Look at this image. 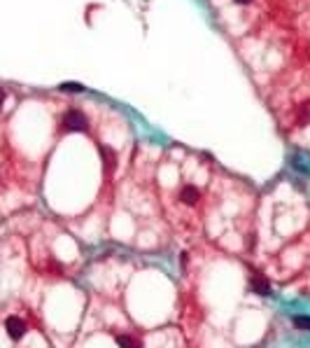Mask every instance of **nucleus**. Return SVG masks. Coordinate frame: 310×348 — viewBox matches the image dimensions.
Instances as JSON below:
<instances>
[{
    "label": "nucleus",
    "instance_id": "11",
    "mask_svg": "<svg viewBox=\"0 0 310 348\" xmlns=\"http://www.w3.org/2000/svg\"><path fill=\"white\" fill-rule=\"evenodd\" d=\"M236 3H240V5H247L249 0H236Z\"/></svg>",
    "mask_w": 310,
    "mask_h": 348
},
{
    "label": "nucleus",
    "instance_id": "5",
    "mask_svg": "<svg viewBox=\"0 0 310 348\" xmlns=\"http://www.w3.org/2000/svg\"><path fill=\"white\" fill-rule=\"evenodd\" d=\"M180 199H182L187 206H194V203L198 201V190H196V187H191V185H187V187L182 190V194H180Z\"/></svg>",
    "mask_w": 310,
    "mask_h": 348
},
{
    "label": "nucleus",
    "instance_id": "4",
    "mask_svg": "<svg viewBox=\"0 0 310 348\" xmlns=\"http://www.w3.org/2000/svg\"><path fill=\"white\" fill-rule=\"evenodd\" d=\"M100 157H103V166H105V171L108 173H112L117 168V157H115V152L110 150V147H100Z\"/></svg>",
    "mask_w": 310,
    "mask_h": 348
},
{
    "label": "nucleus",
    "instance_id": "1",
    "mask_svg": "<svg viewBox=\"0 0 310 348\" xmlns=\"http://www.w3.org/2000/svg\"><path fill=\"white\" fill-rule=\"evenodd\" d=\"M86 126H89V122L79 110H68L66 117H63V128L66 131H86Z\"/></svg>",
    "mask_w": 310,
    "mask_h": 348
},
{
    "label": "nucleus",
    "instance_id": "10",
    "mask_svg": "<svg viewBox=\"0 0 310 348\" xmlns=\"http://www.w3.org/2000/svg\"><path fill=\"white\" fill-rule=\"evenodd\" d=\"M5 98H7L5 89H0V108H3V103H5Z\"/></svg>",
    "mask_w": 310,
    "mask_h": 348
},
{
    "label": "nucleus",
    "instance_id": "9",
    "mask_svg": "<svg viewBox=\"0 0 310 348\" xmlns=\"http://www.w3.org/2000/svg\"><path fill=\"white\" fill-rule=\"evenodd\" d=\"M61 92H82V84H75V82H68V84H61Z\"/></svg>",
    "mask_w": 310,
    "mask_h": 348
},
{
    "label": "nucleus",
    "instance_id": "3",
    "mask_svg": "<svg viewBox=\"0 0 310 348\" xmlns=\"http://www.w3.org/2000/svg\"><path fill=\"white\" fill-rule=\"evenodd\" d=\"M249 287H252L254 292H259V294H271V285H268V281L264 278L262 274H252V278H249Z\"/></svg>",
    "mask_w": 310,
    "mask_h": 348
},
{
    "label": "nucleus",
    "instance_id": "2",
    "mask_svg": "<svg viewBox=\"0 0 310 348\" xmlns=\"http://www.w3.org/2000/svg\"><path fill=\"white\" fill-rule=\"evenodd\" d=\"M5 330H7V334L12 336V341H19V339H21V336L26 334V323L21 320V318L12 316V318H7Z\"/></svg>",
    "mask_w": 310,
    "mask_h": 348
},
{
    "label": "nucleus",
    "instance_id": "8",
    "mask_svg": "<svg viewBox=\"0 0 310 348\" xmlns=\"http://www.w3.org/2000/svg\"><path fill=\"white\" fill-rule=\"evenodd\" d=\"M294 325L298 330H310V316H296L294 318Z\"/></svg>",
    "mask_w": 310,
    "mask_h": 348
},
{
    "label": "nucleus",
    "instance_id": "6",
    "mask_svg": "<svg viewBox=\"0 0 310 348\" xmlns=\"http://www.w3.org/2000/svg\"><path fill=\"white\" fill-rule=\"evenodd\" d=\"M296 124H298V126H308V124H310V103H305V105H301V108H298Z\"/></svg>",
    "mask_w": 310,
    "mask_h": 348
},
{
    "label": "nucleus",
    "instance_id": "7",
    "mask_svg": "<svg viewBox=\"0 0 310 348\" xmlns=\"http://www.w3.org/2000/svg\"><path fill=\"white\" fill-rule=\"evenodd\" d=\"M117 343H119V348H142L135 336H128V334L117 336Z\"/></svg>",
    "mask_w": 310,
    "mask_h": 348
}]
</instances>
